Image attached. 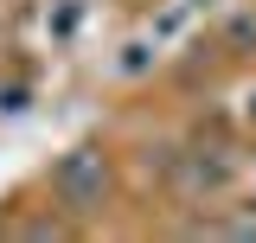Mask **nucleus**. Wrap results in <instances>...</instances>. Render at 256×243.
Wrapping results in <instances>:
<instances>
[{
    "label": "nucleus",
    "instance_id": "obj_1",
    "mask_svg": "<svg viewBox=\"0 0 256 243\" xmlns=\"http://www.w3.org/2000/svg\"><path fill=\"white\" fill-rule=\"evenodd\" d=\"M58 192L70 198V205H90V198H102V154L77 148V154L58 166Z\"/></svg>",
    "mask_w": 256,
    "mask_h": 243
}]
</instances>
